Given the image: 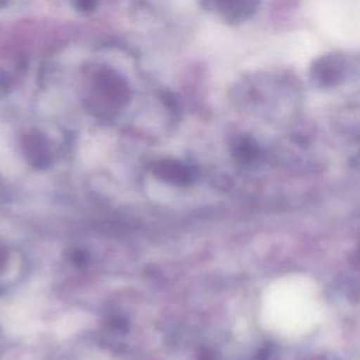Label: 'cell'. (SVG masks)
<instances>
[{"instance_id": "6da1fadb", "label": "cell", "mask_w": 360, "mask_h": 360, "mask_svg": "<svg viewBox=\"0 0 360 360\" xmlns=\"http://www.w3.org/2000/svg\"><path fill=\"white\" fill-rule=\"evenodd\" d=\"M153 173L156 174V177L165 180V181H170L174 184H188L191 181V172L188 170V167H186L184 165H181L180 162L176 160H160L155 165Z\"/></svg>"}, {"instance_id": "7a4b0ae2", "label": "cell", "mask_w": 360, "mask_h": 360, "mask_svg": "<svg viewBox=\"0 0 360 360\" xmlns=\"http://www.w3.org/2000/svg\"><path fill=\"white\" fill-rule=\"evenodd\" d=\"M343 63L338 56H329L321 59L314 68V77L322 84H333L342 76Z\"/></svg>"}, {"instance_id": "3957f363", "label": "cell", "mask_w": 360, "mask_h": 360, "mask_svg": "<svg viewBox=\"0 0 360 360\" xmlns=\"http://www.w3.org/2000/svg\"><path fill=\"white\" fill-rule=\"evenodd\" d=\"M25 153L28 160L37 167H44L49 162V152H48L46 142L44 136L39 134H31L27 138Z\"/></svg>"}, {"instance_id": "277c9868", "label": "cell", "mask_w": 360, "mask_h": 360, "mask_svg": "<svg viewBox=\"0 0 360 360\" xmlns=\"http://www.w3.org/2000/svg\"><path fill=\"white\" fill-rule=\"evenodd\" d=\"M235 152H236L238 159L246 162V160H250V159H253L256 156L257 148H256V145L250 139H243V141H240L236 145V150Z\"/></svg>"}, {"instance_id": "5b68a950", "label": "cell", "mask_w": 360, "mask_h": 360, "mask_svg": "<svg viewBox=\"0 0 360 360\" xmlns=\"http://www.w3.org/2000/svg\"><path fill=\"white\" fill-rule=\"evenodd\" d=\"M72 262L75 264H83L86 263V255L82 250H75V253L72 255Z\"/></svg>"}, {"instance_id": "8992f818", "label": "cell", "mask_w": 360, "mask_h": 360, "mask_svg": "<svg viewBox=\"0 0 360 360\" xmlns=\"http://www.w3.org/2000/svg\"><path fill=\"white\" fill-rule=\"evenodd\" d=\"M6 264V253L0 249V269Z\"/></svg>"}, {"instance_id": "52a82bcc", "label": "cell", "mask_w": 360, "mask_h": 360, "mask_svg": "<svg viewBox=\"0 0 360 360\" xmlns=\"http://www.w3.org/2000/svg\"><path fill=\"white\" fill-rule=\"evenodd\" d=\"M112 325H114V326H118V323H117V322H115V321H114V322H112ZM120 326H121V328H122V326H124V322H122V321H120Z\"/></svg>"}, {"instance_id": "ba28073f", "label": "cell", "mask_w": 360, "mask_h": 360, "mask_svg": "<svg viewBox=\"0 0 360 360\" xmlns=\"http://www.w3.org/2000/svg\"><path fill=\"white\" fill-rule=\"evenodd\" d=\"M4 3H6V0H0V6H1V4H4Z\"/></svg>"}]
</instances>
